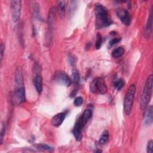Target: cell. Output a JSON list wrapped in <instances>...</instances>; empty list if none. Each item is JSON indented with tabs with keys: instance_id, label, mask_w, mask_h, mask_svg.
<instances>
[{
	"instance_id": "cell-22",
	"label": "cell",
	"mask_w": 153,
	"mask_h": 153,
	"mask_svg": "<svg viewBox=\"0 0 153 153\" xmlns=\"http://www.w3.org/2000/svg\"><path fill=\"white\" fill-rule=\"evenodd\" d=\"M96 43H95V47L96 49H99L101 47L102 45V36L99 33H97V35H96Z\"/></svg>"
},
{
	"instance_id": "cell-11",
	"label": "cell",
	"mask_w": 153,
	"mask_h": 153,
	"mask_svg": "<svg viewBox=\"0 0 153 153\" xmlns=\"http://www.w3.org/2000/svg\"><path fill=\"white\" fill-rule=\"evenodd\" d=\"M66 115L65 112H60L56 114L51 119V124L55 127H59L64 121Z\"/></svg>"
},
{
	"instance_id": "cell-12",
	"label": "cell",
	"mask_w": 153,
	"mask_h": 153,
	"mask_svg": "<svg viewBox=\"0 0 153 153\" xmlns=\"http://www.w3.org/2000/svg\"><path fill=\"white\" fill-rule=\"evenodd\" d=\"M83 126L79 121L75 123L73 128V134L76 141H80L82 139V128Z\"/></svg>"
},
{
	"instance_id": "cell-6",
	"label": "cell",
	"mask_w": 153,
	"mask_h": 153,
	"mask_svg": "<svg viewBox=\"0 0 153 153\" xmlns=\"http://www.w3.org/2000/svg\"><path fill=\"white\" fill-rule=\"evenodd\" d=\"M25 100V89L24 87L15 90L13 95L12 101L15 105H20Z\"/></svg>"
},
{
	"instance_id": "cell-26",
	"label": "cell",
	"mask_w": 153,
	"mask_h": 153,
	"mask_svg": "<svg viewBox=\"0 0 153 153\" xmlns=\"http://www.w3.org/2000/svg\"><path fill=\"white\" fill-rule=\"evenodd\" d=\"M4 49H5L4 45L3 43H1V66H2V60H3V57H4Z\"/></svg>"
},
{
	"instance_id": "cell-27",
	"label": "cell",
	"mask_w": 153,
	"mask_h": 153,
	"mask_svg": "<svg viewBox=\"0 0 153 153\" xmlns=\"http://www.w3.org/2000/svg\"><path fill=\"white\" fill-rule=\"evenodd\" d=\"M5 126L4 124H3L2 127L1 131V136H0V143H1V144L2 142V140H3L4 136L5 135Z\"/></svg>"
},
{
	"instance_id": "cell-25",
	"label": "cell",
	"mask_w": 153,
	"mask_h": 153,
	"mask_svg": "<svg viewBox=\"0 0 153 153\" xmlns=\"http://www.w3.org/2000/svg\"><path fill=\"white\" fill-rule=\"evenodd\" d=\"M146 151L148 153L153 152V141L152 139L149 140L148 142V144H147V146H146Z\"/></svg>"
},
{
	"instance_id": "cell-5",
	"label": "cell",
	"mask_w": 153,
	"mask_h": 153,
	"mask_svg": "<svg viewBox=\"0 0 153 153\" xmlns=\"http://www.w3.org/2000/svg\"><path fill=\"white\" fill-rule=\"evenodd\" d=\"M11 16L13 22L16 23L21 14L22 11V1H12L10 5Z\"/></svg>"
},
{
	"instance_id": "cell-1",
	"label": "cell",
	"mask_w": 153,
	"mask_h": 153,
	"mask_svg": "<svg viewBox=\"0 0 153 153\" xmlns=\"http://www.w3.org/2000/svg\"><path fill=\"white\" fill-rule=\"evenodd\" d=\"M94 12L96 29H101L112 25V21L109 16L108 9L102 4L96 3Z\"/></svg>"
},
{
	"instance_id": "cell-7",
	"label": "cell",
	"mask_w": 153,
	"mask_h": 153,
	"mask_svg": "<svg viewBox=\"0 0 153 153\" xmlns=\"http://www.w3.org/2000/svg\"><path fill=\"white\" fill-rule=\"evenodd\" d=\"M115 12L117 16L124 25L126 26H129L130 25L131 19L130 14L127 10L123 8H118L116 9Z\"/></svg>"
},
{
	"instance_id": "cell-23",
	"label": "cell",
	"mask_w": 153,
	"mask_h": 153,
	"mask_svg": "<svg viewBox=\"0 0 153 153\" xmlns=\"http://www.w3.org/2000/svg\"><path fill=\"white\" fill-rule=\"evenodd\" d=\"M83 103V99L81 96H78L74 99V104L76 106H80Z\"/></svg>"
},
{
	"instance_id": "cell-17",
	"label": "cell",
	"mask_w": 153,
	"mask_h": 153,
	"mask_svg": "<svg viewBox=\"0 0 153 153\" xmlns=\"http://www.w3.org/2000/svg\"><path fill=\"white\" fill-rule=\"evenodd\" d=\"M39 151H47L49 152H51L53 151V148L47 145L45 143H39L35 145V148Z\"/></svg>"
},
{
	"instance_id": "cell-3",
	"label": "cell",
	"mask_w": 153,
	"mask_h": 153,
	"mask_svg": "<svg viewBox=\"0 0 153 153\" xmlns=\"http://www.w3.org/2000/svg\"><path fill=\"white\" fill-rule=\"evenodd\" d=\"M136 92V87L134 84L129 86L126 94L124 100V111L127 115H130L133 103V100Z\"/></svg>"
},
{
	"instance_id": "cell-13",
	"label": "cell",
	"mask_w": 153,
	"mask_h": 153,
	"mask_svg": "<svg viewBox=\"0 0 153 153\" xmlns=\"http://www.w3.org/2000/svg\"><path fill=\"white\" fill-rule=\"evenodd\" d=\"M152 7H151L150 9V12H149V14L148 18V20H147V23L146 25V27H145V37L146 38H149L150 35H151V30H152Z\"/></svg>"
},
{
	"instance_id": "cell-21",
	"label": "cell",
	"mask_w": 153,
	"mask_h": 153,
	"mask_svg": "<svg viewBox=\"0 0 153 153\" xmlns=\"http://www.w3.org/2000/svg\"><path fill=\"white\" fill-rule=\"evenodd\" d=\"M124 85L125 81L121 78L118 79L114 82V87L118 90H120L124 87Z\"/></svg>"
},
{
	"instance_id": "cell-18",
	"label": "cell",
	"mask_w": 153,
	"mask_h": 153,
	"mask_svg": "<svg viewBox=\"0 0 153 153\" xmlns=\"http://www.w3.org/2000/svg\"><path fill=\"white\" fill-rule=\"evenodd\" d=\"M124 53V49L122 47H117L112 51V56L114 58H118L122 56Z\"/></svg>"
},
{
	"instance_id": "cell-16",
	"label": "cell",
	"mask_w": 153,
	"mask_h": 153,
	"mask_svg": "<svg viewBox=\"0 0 153 153\" xmlns=\"http://www.w3.org/2000/svg\"><path fill=\"white\" fill-rule=\"evenodd\" d=\"M58 13L61 19H64L65 16V4L64 1H59L58 4Z\"/></svg>"
},
{
	"instance_id": "cell-24",
	"label": "cell",
	"mask_w": 153,
	"mask_h": 153,
	"mask_svg": "<svg viewBox=\"0 0 153 153\" xmlns=\"http://www.w3.org/2000/svg\"><path fill=\"white\" fill-rule=\"evenodd\" d=\"M121 38H113V39H111L109 42V44H108V47L109 48L112 47L114 45L119 42L121 41Z\"/></svg>"
},
{
	"instance_id": "cell-15",
	"label": "cell",
	"mask_w": 153,
	"mask_h": 153,
	"mask_svg": "<svg viewBox=\"0 0 153 153\" xmlns=\"http://www.w3.org/2000/svg\"><path fill=\"white\" fill-rule=\"evenodd\" d=\"M91 116V110H90V109H85L84 111L82 116H81L79 119H78L83 127L85 126V124H86L87 121L90 118Z\"/></svg>"
},
{
	"instance_id": "cell-8",
	"label": "cell",
	"mask_w": 153,
	"mask_h": 153,
	"mask_svg": "<svg viewBox=\"0 0 153 153\" xmlns=\"http://www.w3.org/2000/svg\"><path fill=\"white\" fill-rule=\"evenodd\" d=\"M55 80L61 84L69 87L71 84L70 77L63 71H57L54 75Z\"/></svg>"
},
{
	"instance_id": "cell-20",
	"label": "cell",
	"mask_w": 153,
	"mask_h": 153,
	"mask_svg": "<svg viewBox=\"0 0 153 153\" xmlns=\"http://www.w3.org/2000/svg\"><path fill=\"white\" fill-rule=\"evenodd\" d=\"M72 76L74 83L75 85H78L79 82V75L78 71L76 69L72 70Z\"/></svg>"
},
{
	"instance_id": "cell-10",
	"label": "cell",
	"mask_w": 153,
	"mask_h": 153,
	"mask_svg": "<svg viewBox=\"0 0 153 153\" xmlns=\"http://www.w3.org/2000/svg\"><path fill=\"white\" fill-rule=\"evenodd\" d=\"M143 115V123L146 126H149L152 124L153 121V109L152 105L147 107Z\"/></svg>"
},
{
	"instance_id": "cell-19",
	"label": "cell",
	"mask_w": 153,
	"mask_h": 153,
	"mask_svg": "<svg viewBox=\"0 0 153 153\" xmlns=\"http://www.w3.org/2000/svg\"><path fill=\"white\" fill-rule=\"evenodd\" d=\"M109 138V133L108 130H105L101 134L99 139V143L101 144H105L108 142Z\"/></svg>"
},
{
	"instance_id": "cell-9",
	"label": "cell",
	"mask_w": 153,
	"mask_h": 153,
	"mask_svg": "<svg viewBox=\"0 0 153 153\" xmlns=\"http://www.w3.org/2000/svg\"><path fill=\"white\" fill-rule=\"evenodd\" d=\"M15 90L23 87V76L22 69L21 66H19L16 68L15 73Z\"/></svg>"
},
{
	"instance_id": "cell-2",
	"label": "cell",
	"mask_w": 153,
	"mask_h": 153,
	"mask_svg": "<svg viewBox=\"0 0 153 153\" xmlns=\"http://www.w3.org/2000/svg\"><path fill=\"white\" fill-rule=\"evenodd\" d=\"M152 81L153 75L151 74L147 78L143 91L141 94L140 108L143 110L145 109L148 106V104L151 100L152 90Z\"/></svg>"
},
{
	"instance_id": "cell-4",
	"label": "cell",
	"mask_w": 153,
	"mask_h": 153,
	"mask_svg": "<svg viewBox=\"0 0 153 153\" xmlns=\"http://www.w3.org/2000/svg\"><path fill=\"white\" fill-rule=\"evenodd\" d=\"M90 91L94 94H104L108 91L105 81L103 78H96L93 80L90 86Z\"/></svg>"
},
{
	"instance_id": "cell-14",
	"label": "cell",
	"mask_w": 153,
	"mask_h": 153,
	"mask_svg": "<svg viewBox=\"0 0 153 153\" xmlns=\"http://www.w3.org/2000/svg\"><path fill=\"white\" fill-rule=\"evenodd\" d=\"M33 84L35 87L39 94H41L42 91V78L39 74H36L33 78Z\"/></svg>"
}]
</instances>
